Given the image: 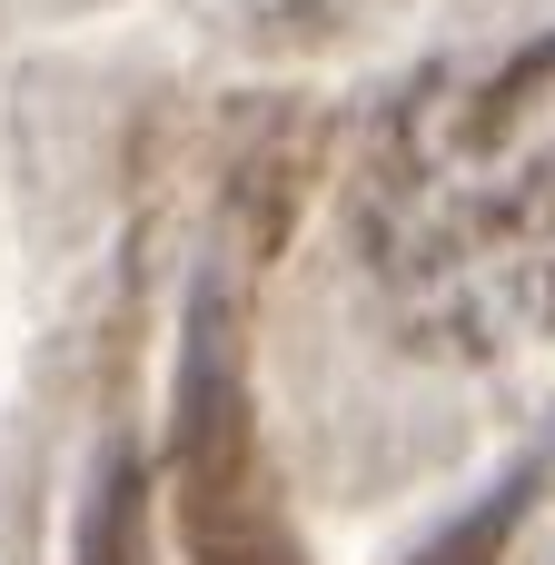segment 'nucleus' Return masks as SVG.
Here are the masks:
<instances>
[{"label": "nucleus", "mask_w": 555, "mask_h": 565, "mask_svg": "<svg viewBox=\"0 0 555 565\" xmlns=\"http://www.w3.org/2000/svg\"><path fill=\"white\" fill-rule=\"evenodd\" d=\"M348 248L427 358L555 338V40L447 60L387 99L348 179Z\"/></svg>", "instance_id": "nucleus-1"}, {"label": "nucleus", "mask_w": 555, "mask_h": 565, "mask_svg": "<svg viewBox=\"0 0 555 565\" xmlns=\"http://www.w3.org/2000/svg\"><path fill=\"white\" fill-rule=\"evenodd\" d=\"M278 10H298V0H278ZM318 10H348V0H318ZM357 10H367V0H357Z\"/></svg>", "instance_id": "nucleus-2"}]
</instances>
